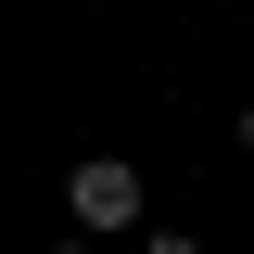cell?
I'll use <instances>...</instances> for the list:
<instances>
[{
    "label": "cell",
    "mask_w": 254,
    "mask_h": 254,
    "mask_svg": "<svg viewBox=\"0 0 254 254\" xmlns=\"http://www.w3.org/2000/svg\"><path fill=\"white\" fill-rule=\"evenodd\" d=\"M64 203H76V229H140V165L89 153L76 178H64Z\"/></svg>",
    "instance_id": "cell-1"
},
{
    "label": "cell",
    "mask_w": 254,
    "mask_h": 254,
    "mask_svg": "<svg viewBox=\"0 0 254 254\" xmlns=\"http://www.w3.org/2000/svg\"><path fill=\"white\" fill-rule=\"evenodd\" d=\"M153 254H203V242H190V229H153Z\"/></svg>",
    "instance_id": "cell-2"
},
{
    "label": "cell",
    "mask_w": 254,
    "mask_h": 254,
    "mask_svg": "<svg viewBox=\"0 0 254 254\" xmlns=\"http://www.w3.org/2000/svg\"><path fill=\"white\" fill-rule=\"evenodd\" d=\"M242 153H254V102H242Z\"/></svg>",
    "instance_id": "cell-3"
},
{
    "label": "cell",
    "mask_w": 254,
    "mask_h": 254,
    "mask_svg": "<svg viewBox=\"0 0 254 254\" xmlns=\"http://www.w3.org/2000/svg\"><path fill=\"white\" fill-rule=\"evenodd\" d=\"M51 254H89V242H51Z\"/></svg>",
    "instance_id": "cell-4"
}]
</instances>
